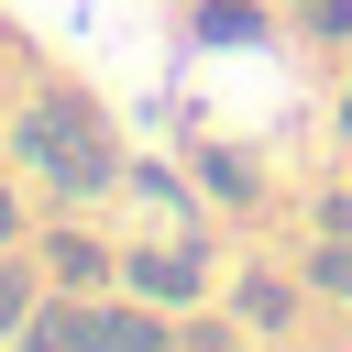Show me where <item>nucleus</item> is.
Listing matches in <instances>:
<instances>
[{
  "mask_svg": "<svg viewBox=\"0 0 352 352\" xmlns=\"http://www.w3.org/2000/svg\"><path fill=\"white\" fill-rule=\"evenodd\" d=\"M44 275H55V286H99V275H110V253H99L88 231H55V242H44Z\"/></svg>",
  "mask_w": 352,
  "mask_h": 352,
  "instance_id": "3",
  "label": "nucleus"
},
{
  "mask_svg": "<svg viewBox=\"0 0 352 352\" xmlns=\"http://www.w3.org/2000/svg\"><path fill=\"white\" fill-rule=\"evenodd\" d=\"M33 297H44V286H33V275L0 253V341H22V330H33Z\"/></svg>",
  "mask_w": 352,
  "mask_h": 352,
  "instance_id": "4",
  "label": "nucleus"
},
{
  "mask_svg": "<svg viewBox=\"0 0 352 352\" xmlns=\"http://www.w3.org/2000/svg\"><path fill=\"white\" fill-rule=\"evenodd\" d=\"M11 154H22L55 198H99V187L121 176V154H110V132H99L88 99H33V110L11 121Z\"/></svg>",
  "mask_w": 352,
  "mask_h": 352,
  "instance_id": "1",
  "label": "nucleus"
},
{
  "mask_svg": "<svg viewBox=\"0 0 352 352\" xmlns=\"http://www.w3.org/2000/svg\"><path fill=\"white\" fill-rule=\"evenodd\" d=\"M121 286H132V297H198V253H132Z\"/></svg>",
  "mask_w": 352,
  "mask_h": 352,
  "instance_id": "2",
  "label": "nucleus"
},
{
  "mask_svg": "<svg viewBox=\"0 0 352 352\" xmlns=\"http://www.w3.org/2000/svg\"><path fill=\"white\" fill-rule=\"evenodd\" d=\"M341 121H352V99H341Z\"/></svg>",
  "mask_w": 352,
  "mask_h": 352,
  "instance_id": "8",
  "label": "nucleus"
},
{
  "mask_svg": "<svg viewBox=\"0 0 352 352\" xmlns=\"http://www.w3.org/2000/svg\"><path fill=\"white\" fill-rule=\"evenodd\" d=\"M308 286H319V297H352V242H319V253H308Z\"/></svg>",
  "mask_w": 352,
  "mask_h": 352,
  "instance_id": "6",
  "label": "nucleus"
},
{
  "mask_svg": "<svg viewBox=\"0 0 352 352\" xmlns=\"http://www.w3.org/2000/svg\"><path fill=\"white\" fill-rule=\"evenodd\" d=\"M264 22H253V0H209L198 11V44H253Z\"/></svg>",
  "mask_w": 352,
  "mask_h": 352,
  "instance_id": "5",
  "label": "nucleus"
},
{
  "mask_svg": "<svg viewBox=\"0 0 352 352\" xmlns=\"http://www.w3.org/2000/svg\"><path fill=\"white\" fill-rule=\"evenodd\" d=\"M11 242H22V198L0 187V253H11Z\"/></svg>",
  "mask_w": 352,
  "mask_h": 352,
  "instance_id": "7",
  "label": "nucleus"
}]
</instances>
